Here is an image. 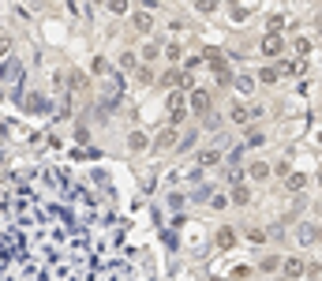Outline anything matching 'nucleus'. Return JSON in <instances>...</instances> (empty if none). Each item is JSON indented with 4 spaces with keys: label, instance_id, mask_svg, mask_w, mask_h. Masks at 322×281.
Here are the masks:
<instances>
[{
    "label": "nucleus",
    "instance_id": "nucleus-1",
    "mask_svg": "<svg viewBox=\"0 0 322 281\" xmlns=\"http://www.w3.org/2000/svg\"><path fill=\"white\" fill-rule=\"evenodd\" d=\"M285 53V38L281 34H266L262 38V56H281Z\"/></svg>",
    "mask_w": 322,
    "mask_h": 281
},
{
    "label": "nucleus",
    "instance_id": "nucleus-2",
    "mask_svg": "<svg viewBox=\"0 0 322 281\" xmlns=\"http://www.w3.org/2000/svg\"><path fill=\"white\" fill-rule=\"evenodd\" d=\"M187 105L195 109V116H206V113H210V94H206V90H191Z\"/></svg>",
    "mask_w": 322,
    "mask_h": 281
},
{
    "label": "nucleus",
    "instance_id": "nucleus-3",
    "mask_svg": "<svg viewBox=\"0 0 322 281\" xmlns=\"http://www.w3.org/2000/svg\"><path fill=\"white\" fill-rule=\"evenodd\" d=\"M304 274H307L304 259H296V255H292V259H285V277H289V281H296V277H304Z\"/></svg>",
    "mask_w": 322,
    "mask_h": 281
},
{
    "label": "nucleus",
    "instance_id": "nucleus-4",
    "mask_svg": "<svg viewBox=\"0 0 322 281\" xmlns=\"http://www.w3.org/2000/svg\"><path fill=\"white\" fill-rule=\"evenodd\" d=\"M318 240H322L318 225H300V244H318Z\"/></svg>",
    "mask_w": 322,
    "mask_h": 281
},
{
    "label": "nucleus",
    "instance_id": "nucleus-5",
    "mask_svg": "<svg viewBox=\"0 0 322 281\" xmlns=\"http://www.w3.org/2000/svg\"><path fill=\"white\" fill-rule=\"evenodd\" d=\"M131 23H135L139 34H146L150 26H154V15H150V12H135V19H131Z\"/></svg>",
    "mask_w": 322,
    "mask_h": 281
},
{
    "label": "nucleus",
    "instance_id": "nucleus-6",
    "mask_svg": "<svg viewBox=\"0 0 322 281\" xmlns=\"http://www.w3.org/2000/svg\"><path fill=\"white\" fill-rule=\"evenodd\" d=\"M217 161H221V150H203V154H198V165H203V169H214Z\"/></svg>",
    "mask_w": 322,
    "mask_h": 281
},
{
    "label": "nucleus",
    "instance_id": "nucleus-7",
    "mask_svg": "<svg viewBox=\"0 0 322 281\" xmlns=\"http://www.w3.org/2000/svg\"><path fill=\"white\" fill-rule=\"evenodd\" d=\"M236 244V232L229 229V225H225V229H217V248H225V251H229Z\"/></svg>",
    "mask_w": 322,
    "mask_h": 281
},
{
    "label": "nucleus",
    "instance_id": "nucleus-8",
    "mask_svg": "<svg viewBox=\"0 0 322 281\" xmlns=\"http://www.w3.org/2000/svg\"><path fill=\"white\" fill-rule=\"evenodd\" d=\"M232 202H240V206H248V202H251V188H244V184H236V188H232Z\"/></svg>",
    "mask_w": 322,
    "mask_h": 281
},
{
    "label": "nucleus",
    "instance_id": "nucleus-9",
    "mask_svg": "<svg viewBox=\"0 0 322 281\" xmlns=\"http://www.w3.org/2000/svg\"><path fill=\"white\" fill-rule=\"evenodd\" d=\"M259 79H262V83H277V79H281V67L266 64V67H262V72H259Z\"/></svg>",
    "mask_w": 322,
    "mask_h": 281
},
{
    "label": "nucleus",
    "instance_id": "nucleus-10",
    "mask_svg": "<svg viewBox=\"0 0 322 281\" xmlns=\"http://www.w3.org/2000/svg\"><path fill=\"white\" fill-rule=\"evenodd\" d=\"M285 188H289V191H300V188H307V177H304V172H292V177L285 180Z\"/></svg>",
    "mask_w": 322,
    "mask_h": 281
},
{
    "label": "nucleus",
    "instance_id": "nucleus-11",
    "mask_svg": "<svg viewBox=\"0 0 322 281\" xmlns=\"http://www.w3.org/2000/svg\"><path fill=\"white\" fill-rule=\"evenodd\" d=\"M229 116H232L236 124H244V120L251 116V109H248V105H232V109H229Z\"/></svg>",
    "mask_w": 322,
    "mask_h": 281
},
{
    "label": "nucleus",
    "instance_id": "nucleus-12",
    "mask_svg": "<svg viewBox=\"0 0 322 281\" xmlns=\"http://www.w3.org/2000/svg\"><path fill=\"white\" fill-rule=\"evenodd\" d=\"M165 105H169V113H173V109H184V94H180V90H173V94L165 98Z\"/></svg>",
    "mask_w": 322,
    "mask_h": 281
},
{
    "label": "nucleus",
    "instance_id": "nucleus-13",
    "mask_svg": "<svg viewBox=\"0 0 322 281\" xmlns=\"http://www.w3.org/2000/svg\"><path fill=\"white\" fill-rule=\"evenodd\" d=\"M236 90H240V94H251L255 90V79H251V75H240V79H236Z\"/></svg>",
    "mask_w": 322,
    "mask_h": 281
},
{
    "label": "nucleus",
    "instance_id": "nucleus-14",
    "mask_svg": "<svg viewBox=\"0 0 322 281\" xmlns=\"http://www.w3.org/2000/svg\"><path fill=\"white\" fill-rule=\"evenodd\" d=\"M173 143H176V131H173V128H165V135H157V147H161V150L173 147Z\"/></svg>",
    "mask_w": 322,
    "mask_h": 281
},
{
    "label": "nucleus",
    "instance_id": "nucleus-15",
    "mask_svg": "<svg viewBox=\"0 0 322 281\" xmlns=\"http://www.w3.org/2000/svg\"><path fill=\"white\" fill-rule=\"evenodd\" d=\"M251 177H255V180H266V177H270V169L262 165V161H251Z\"/></svg>",
    "mask_w": 322,
    "mask_h": 281
},
{
    "label": "nucleus",
    "instance_id": "nucleus-16",
    "mask_svg": "<svg viewBox=\"0 0 322 281\" xmlns=\"http://www.w3.org/2000/svg\"><path fill=\"white\" fill-rule=\"evenodd\" d=\"M195 12H203V15L217 12V0H198V4H195Z\"/></svg>",
    "mask_w": 322,
    "mask_h": 281
},
{
    "label": "nucleus",
    "instance_id": "nucleus-17",
    "mask_svg": "<svg viewBox=\"0 0 322 281\" xmlns=\"http://www.w3.org/2000/svg\"><path fill=\"white\" fill-rule=\"evenodd\" d=\"M109 12L112 15H124L128 12V0H109Z\"/></svg>",
    "mask_w": 322,
    "mask_h": 281
},
{
    "label": "nucleus",
    "instance_id": "nucleus-18",
    "mask_svg": "<svg viewBox=\"0 0 322 281\" xmlns=\"http://www.w3.org/2000/svg\"><path fill=\"white\" fill-rule=\"evenodd\" d=\"M128 147H131V150H143V147H146V135H139V131H135V135L128 139Z\"/></svg>",
    "mask_w": 322,
    "mask_h": 281
},
{
    "label": "nucleus",
    "instance_id": "nucleus-19",
    "mask_svg": "<svg viewBox=\"0 0 322 281\" xmlns=\"http://www.w3.org/2000/svg\"><path fill=\"white\" fill-rule=\"evenodd\" d=\"M248 143H251V147H262V143H266V135H262V131H248Z\"/></svg>",
    "mask_w": 322,
    "mask_h": 281
},
{
    "label": "nucleus",
    "instance_id": "nucleus-20",
    "mask_svg": "<svg viewBox=\"0 0 322 281\" xmlns=\"http://www.w3.org/2000/svg\"><path fill=\"white\" fill-rule=\"evenodd\" d=\"M120 67H128V72L135 67V53H131V49H128V53H120Z\"/></svg>",
    "mask_w": 322,
    "mask_h": 281
},
{
    "label": "nucleus",
    "instance_id": "nucleus-21",
    "mask_svg": "<svg viewBox=\"0 0 322 281\" xmlns=\"http://www.w3.org/2000/svg\"><path fill=\"white\" fill-rule=\"evenodd\" d=\"M165 56H169V60H180V45L169 42V45H165Z\"/></svg>",
    "mask_w": 322,
    "mask_h": 281
},
{
    "label": "nucleus",
    "instance_id": "nucleus-22",
    "mask_svg": "<svg viewBox=\"0 0 322 281\" xmlns=\"http://www.w3.org/2000/svg\"><path fill=\"white\" fill-rule=\"evenodd\" d=\"M277 266H281L277 255H266V259H262V270H277Z\"/></svg>",
    "mask_w": 322,
    "mask_h": 281
},
{
    "label": "nucleus",
    "instance_id": "nucleus-23",
    "mask_svg": "<svg viewBox=\"0 0 322 281\" xmlns=\"http://www.w3.org/2000/svg\"><path fill=\"white\" fill-rule=\"evenodd\" d=\"M281 26H285V19H281V15H270V34H277Z\"/></svg>",
    "mask_w": 322,
    "mask_h": 281
},
{
    "label": "nucleus",
    "instance_id": "nucleus-24",
    "mask_svg": "<svg viewBox=\"0 0 322 281\" xmlns=\"http://www.w3.org/2000/svg\"><path fill=\"white\" fill-rule=\"evenodd\" d=\"M307 49H311L307 38H296V53H300V56H307Z\"/></svg>",
    "mask_w": 322,
    "mask_h": 281
},
{
    "label": "nucleus",
    "instance_id": "nucleus-25",
    "mask_svg": "<svg viewBox=\"0 0 322 281\" xmlns=\"http://www.w3.org/2000/svg\"><path fill=\"white\" fill-rule=\"evenodd\" d=\"M139 83H154V72H150V67H139Z\"/></svg>",
    "mask_w": 322,
    "mask_h": 281
},
{
    "label": "nucleus",
    "instance_id": "nucleus-26",
    "mask_svg": "<svg viewBox=\"0 0 322 281\" xmlns=\"http://www.w3.org/2000/svg\"><path fill=\"white\" fill-rule=\"evenodd\" d=\"M318 274H322V266H318V263H311V266H307V277H311V281H318Z\"/></svg>",
    "mask_w": 322,
    "mask_h": 281
},
{
    "label": "nucleus",
    "instance_id": "nucleus-27",
    "mask_svg": "<svg viewBox=\"0 0 322 281\" xmlns=\"http://www.w3.org/2000/svg\"><path fill=\"white\" fill-rule=\"evenodd\" d=\"M318 143H322V135H318Z\"/></svg>",
    "mask_w": 322,
    "mask_h": 281
},
{
    "label": "nucleus",
    "instance_id": "nucleus-28",
    "mask_svg": "<svg viewBox=\"0 0 322 281\" xmlns=\"http://www.w3.org/2000/svg\"><path fill=\"white\" fill-rule=\"evenodd\" d=\"M281 281H289V277H281Z\"/></svg>",
    "mask_w": 322,
    "mask_h": 281
},
{
    "label": "nucleus",
    "instance_id": "nucleus-29",
    "mask_svg": "<svg viewBox=\"0 0 322 281\" xmlns=\"http://www.w3.org/2000/svg\"><path fill=\"white\" fill-rule=\"evenodd\" d=\"M318 19H322V12H318Z\"/></svg>",
    "mask_w": 322,
    "mask_h": 281
}]
</instances>
